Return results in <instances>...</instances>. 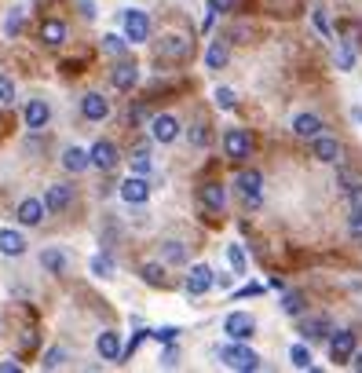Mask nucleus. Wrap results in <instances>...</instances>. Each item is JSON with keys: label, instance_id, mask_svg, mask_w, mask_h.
<instances>
[{"label": "nucleus", "instance_id": "c85d7f7f", "mask_svg": "<svg viewBox=\"0 0 362 373\" xmlns=\"http://www.w3.org/2000/svg\"><path fill=\"white\" fill-rule=\"evenodd\" d=\"M92 274H95V279H113V260H110L106 253H95L92 256Z\"/></svg>", "mask_w": 362, "mask_h": 373}, {"label": "nucleus", "instance_id": "58836bf2", "mask_svg": "<svg viewBox=\"0 0 362 373\" xmlns=\"http://www.w3.org/2000/svg\"><path fill=\"white\" fill-rule=\"evenodd\" d=\"M348 205H351V213H362V183L348 187Z\"/></svg>", "mask_w": 362, "mask_h": 373}, {"label": "nucleus", "instance_id": "393cba45", "mask_svg": "<svg viewBox=\"0 0 362 373\" xmlns=\"http://www.w3.org/2000/svg\"><path fill=\"white\" fill-rule=\"evenodd\" d=\"M205 66H209V70H223V66H227V44H223V41H212V44H209Z\"/></svg>", "mask_w": 362, "mask_h": 373}, {"label": "nucleus", "instance_id": "a211bd4d", "mask_svg": "<svg viewBox=\"0 0 362 373\" xmlns=\"http://www.w3.org/2000/svg\"><path fill=\"white\" fill-rule=\"evenodd\" d=\"M48 118H52V110H48V103H41V99H29V103L22 106V121H26V128H44Z\"/></svg>", "mask_w": 362, "mask_h": 373}, {"label": "nucleus", "instance_id": "79ce46f5", "mask_svg": "<svg viewBox=\"0 0 362 373\" xmlns=\"http://www.w3.org/2000/svg\"><path fill=\"white\" fill-rule=\"evenodd\" d=\"M337 62H340V70H351V66H355V52H351V48H340Z\"/></svg>", "mask_w": 362, "mask_h": 373}, {"label": "nucleus", "instance_id": "4be33fe9", "mask_svg": "<svg viewBox=\"0 0 362 373\" xmlns=\"http://www.w3.org/2000/svg\"><path fill=\"white\" fill-rule=\"evenodd\" d=\"M41 267L52 271V274H62L66 267H70V256H66L62 249H55V246H48V249L41 253Z\"/></svg>", "mask_w": 362, "mask_h": 373}, {"label": "nucleus", "instance_id": "5701e85b", "mask_svg": "<svg viewBox=\"0 0 362 373\" xmlns=\"http://www.w3.org/2000/svg\"><path fill=\"white\" fill-rule=\"evenodd\" d=\"M202 205L212 209V213H220V209L227 205V190H223L220 183H205V187H202Z\"/></svg>", "mask_w": 362, "mask_h": 373}, {"label": "nucleus", "instance_id": "c756f323", "mask_svg": "<svg viewBox=\"0 0 362 373\" xmlns=\"http://www.w3.org/2000/svg\"><path fill=\"white\" fill-rule=\"evenodd\" d=\"M22 19H26V8H11V11H8V22H4V34H8V37H19Z\"/></svg>", "mask_w": 362, "mask_h": 373}, {"label": "nucleus", "instance_id": "b1692460", "mask_svg": "<svg viewBox=\"0 0 362 373\" xmlns=\"http://www.w3.org/2000/svg\"><path fill=\"white\" fill-rule=\"evenodd\" d=\"M300 333H304V340H322V337H329V318H326V315L307 318Z\"/></svg>", "mask_w": 362, "mask_h": 373}, {"label": "nucleus", "instance_id": "3c124183", "mask_svg": "<svg viewBox=\"0 0 362 373\" xmlns=\"http://www.w3.org/2000/svg\"><path fill=\"white\" fill-rule=\"evenodd\" d=\"M355 121L362 125V106H355Z\"/></svg>", "mask_w": 362, "mask_h": 373}, {"label": "nucleus", "instance_id": "ddd939ff", "mask_svg": "<svg viewBox=\"0 0 362 373\" xmlns=\"http://www.w3.org/2000/svg\"><path fill=\"white\" fill-rule=\"evenodd\" d=\"M95 351L103 355L106 363H118L121 355H125V348H121V337L113 333V330H103V333H99V340H95Z\"/></svg>", "mask_w": 362, "mask_h": 373}, {"label": "nucleus", "instance_id": "f03ea898", "mask_svg": "<svg viewBox=\"0 0 362 373\" xmlns=\"http://www.w3.org/2000/svg\"><path fill=\"white\" fill-rule=\"evenodd\" d=\"M121 19H125V37H128V44H146V37H151V19H146V11L128 8Z\"/></svg>", "mask_w": 362, "mask_h": 373}, {"label": "nucleus", "instance_id": "de8ad7c7", "mask_svg": "<svg viewBox=\"0 0 362 373\" xmlns=\"http://www.w3.org/2000/svg\"><path fill=\"white\" fill-rule=\"evenodd\" d=\"M260 293H263V286H256V282H249V286L238 289V297H260Z\"/></svg>", "mask_w": 362, "mask_h": 373}, {"label": "nucleus", "instance_id": "a19ab883", "mask_svg": "<svg viewBox=\"0 0 362 373\" xmlns=\"http://www.w3.org/2000/svg\"><path fill=\"white\" fill-rule=\"evenodd\" d=\"M348 234H351L355 241H362V213H351V220H348Z\"/></svg>", "mask_w": 362, "mask_h": 373}, {"label": "nucleus", "instance_id": "bb28decb", "mask_svg": "<svg viewBox=\"0 0 362 373\" xmlns=\"http://www.w3.org/2000/svg\"><path fill=\"white\" fill-rule=\"evenodd\" d=\"M161 256H165V264H187V246L183 241H165L161 246Z\"/></svg>", "mask_w": 362, "mask_h": 373}, {"label": "nucleus", "instance_id": "473e14b6", "mask_svg": "<svg viewBox=\"0 0 362 373\" xmlns=\"http://www.w3.org/2000/svg\"><path fill=\"white\" fill-rule=\"evenodd\" d=\"M143 282L165 286V267H161V264H143Z\"/></svg>", "mask_w": 362, "mask_h": 373}, {"label": "nucleus", "instance_id": "412c9836", "mask_svg": "<svg viewBox=\"0 0 362 373\" xmlns=\"http://www.w3.org/2000/svg\"><path fill=\"white\" fill-rule=\"evenodd\" d=\"M88 165H92V154H85L81 147H66V150H62V169H66V172L77 176V172H85Z\"/></svg>", "mask_w": 362, "mask_h": 373}, {"label": "nucleus", "instance_id": "dca6fc26", "mask_svg": "<svg viewBox=\"0 0 362 373\" xmlns=\"http://www.w3.org/2000/svg\"><path fill=\"white\" fill-rule=\"evenodd\" d=\"M19 223L22 227H41L44 223V202L41 198H26V202H19Z\"/></svg>", "mask_w": 362, "mask_h": 373}, {"label": "nucleus", "instance_id": "e433bc0d", "mask_svg": "<svg viewBox=\"0 0 362 373\" xmlns=\"http://www.w3.org/2000/svg\"><path fill=\"white\" fill-rule=\"evenodd\" d=\"M15 103V80L11 77H0V106Z\"/></svg>", "mask_w": 362, "mask_h": 373}, {"label": "nucleus", "instance_id": "a18cd8bd", "mask_svg": "<svg viewBox=\"0 0 362 373\" xmlns=\"http://www.w3.org/2000/svg\"><path fill=\"white\" fill-rule=\"evenodd\" d=\"M151 337H158V340H165V344H169V340L179 337V330H176V326H161V330H154Z\"/></svg>", "mask_w": 362, "mask_h": 373}, {"label": "nucleus", "instance_id": "09e8293b", "mask_svg": "<svg viewBox=\"0 0 362 373\" xmlns=\"http://www.w3.org/2000/svg\"><path fill=\"white\" fill-rule=\"evenodd\" d=\"M0 370H4V373H22V366L15 363V359H4V363H0Z\"/></svg>", "mask_w": 362, "mask_h": 373}, {"label": "nucleus", "instance_id": "c9c22d12", "mask_svg": "<svg viewBox=\"0 0 362 373\" xmlns=\"http://www.w3.org/2000/svg\"><path fill=\"white\" fill-rule=\"evenodd\" d=\"M212 99H216V106L220 110H235V92H230V88H216V92H212Z\"/></svg>", "mask_w": 362, "mask_h": 373}, {"label": "nucleus", "instance_id": "49530a36", "mask_svg": "<svg viewBox=\"0 0 362 373\" xmlns=\"http://www.w3.org/2000/svg\"><path fill=\"white\" fill-rule=\"evenodd\" d=\"M230 8H235V0H209V11H216V15H223Z\"/></svg>", "mask_w": 362, "mask_h": 373}, {"label": "nucleus", "instance_id": "ea45409f", "mask_svg": "<svg viewBox=\"0 0 362 373\" xmlns=\"http://www.w3.org/2000/svg\"><path fill=\"white\" fill-rule=\"evenodd\" d=\"M190 143H194V147H205V143H209V128L205 125H194L190 128Z\"/></svg>", "mask_w": 362, "mask_h": 373}, {"label": "nucleus", "instance_id": "4468645a", "mask_svg": "<svg viewBox=\"0 0 362 373\" xmlns=\"http://www.w3.org/2000/svg\"><path fill=\"white\" fill-rule=\"evenodd\" d=\"M121 198H125L128 205H143L146 198H151V187H146L143 176H128V180L121 183Z\"/></svg>", "mask_w": 362, "mask_h": 373}, {"label": "nucleus", "instance_id": "cd10ccee", "mask_svg": "<svg viewBox=\"0 0 362 373\" xmlns=\"http://www.w3.org/2000/svg\"><path fill=\"white\" fill-rule=\"evenodd\" d=\"M151 169H154L151 150H146V147H136V154H132V172H136V176H151Z\"/></svg>", "mask_w": 362, "mask_h": 373}, {"label": "nucleus", "instance_id": "7c9ffc66", "mask_svg": "<svg viewBox=\"0 0 362 373\" xmlns=\"http://www.w3.org/2000/svg\"><path fill=\"white\" fill-rule=\"evenodd\" d=\"M289 363H293L296 370H311V351H307L304 344H293V348H289Z\"/></svg>", "mask_w": 362, "mask_h": 373}, {"label": "nucleus", "instance_id": "39448f33", "mask_svg": "<svg viewBox=\"0 0 362 373\" xmlns=\"http://www.w3.org/2000/svg\"><path fill=\"white\" fill-rule=\"evenodd\" d=\"M235 187L242 190V198H245V205H260V187H263V176L256 172V169H242L238 172V180H235Z\"/></svg>", "mask_w": 362, "mask_h": 373}, {"label": "nucleus", "instance_id": "423d86ee", "mask_svg": "<svg viewBox=\"0 0 362 373\" xmlns=\"http://www.w3.org/2000/svg\"><path fill=\"white\" fill-rule=\"evenodd\" d=\"M329 355H333V363H351L355 355V333L351 330H337L329 337Z\"/></svg>", "mask_w": 362, "mask_h": 373}, {"label": "nucleus", "instance_id": "1a4fd4ad", "mask_svg": "<svg viewBox=\"0 0 362 373\" xmlns=\"http://www.w3.org/2000/svg\"><path fill=\"white\" fill-rule=\"evenodd\" d=\"M311 157H319V161H326V165H333V161H340V143L333 139V136H315L311 139Z\"/></svg>", "mask_w": 362, "mask_h": 373}, {"label": "nucleus", "instance_id": "0eeeda50", "mask_svg": "<svg viewBox=\"0 0 362 373\" xmlns=\"http://www.w3.org/2000/svg\"><path fill=\"white\" fill-rule=\"evenodd\" d=\"M212 282H216L212 267L209 264H194L190 274H187V293L190 297H202V293H209V289H212Z\"/></svg>", "mask_w": 362, "mask_h": 373}, {"label": "nucleus", "instance_id": "f257e3e1", "mask_svg": "<svg viewBox=\"0 0 362 373\" xmlns=\"http://www.w3.org/2000/svg\"><path fill=\"white\" fill-rule=\"evenodd\" d=\"M220 359H223V366H230V370H245V373L260 370V355L249 351V348H242V344H227V348H220Z\"/></svg>", "mask_w": 362, "mask_h": 373}, {"label": "nucleus", "instance_id": "aec40b11", "mask_svg": "<svg viewBox=\"0 0 362 373\" xmlns=\"http://www.w3.org/2000/svg\"><path fill=\"white\" fill-rule=\"evenodd\" d=\"M293 132L300 139H315L322 132V121L315 118V113H296V118H293Z\"/></svg>", "mask_w": 362, "mask_h": 373}, {"label": "nucleus", "instance_id": "2f4dec72", "mask_svg": "<svg viewBox=\"0 0 362 373\" xmlns=\"http://www.w3.org/2000/svg\"><path fill=\"white\" fill-rule=\"evenodd\" d=\"M125 48H128V37H118V34L103 37V52H110V55H125Z\"/></svg>", "mask_w": 362, "mask_h": 373}, {"label": "nucleus", "instance_id": "a878e982", "mask_svg": "<svg viewBox=\"0 0 362 373\" xmlns=\"http://www.w3.org/2000/svg\"><path fill=\"white\" fill-rule=\"evenodd\" d=\"M41 41H44V44H62V41H66V22L48 19V22L41 26Z\"/></svg>", "mask_w": 362, "mask_h": 373}, {"label": "nucleus", "instance_id": "c03bdc74", "mask_svg": "<svg viewBox=\"0 0 362 373\" xmlns=\"http://www.w3.org/2000/svg\"><path fill=\"white\" fill-rule=\"evenodd\" d=\"M176 363H179V348H172V340H169V348L161 355V366H176Z\"/></svg>", "mask_w": 362, "mask_h": 373}, {"label": "nucleus", "instance_id": "f704fd0d", "mask_svg": "<svg viewBox=\"0 0 362 373\" xmlns=\"http://www.w3.org/2000/svg\"><path fill=\"white\" fill-rule=\"evenodd\" d=\"M227 260H230V267H235V274H245V253H242V246H227Z\"/></svg>", "mask_w": 362, "mask_h": 373}, {"label": "nucleus", "instance_id": "4c0bfd02", "mask_svg": "<svg viewBox=\"0 0 362 373\" xmlns=\"http://www.w3.org/2000/svg\"><path fill=\"white\" fill-rule=\"evenodd\" d=\"M62 363H66V351H62V348H52V351L44 355V363H41V366H44V370H59Z\"/></svg>", "mask_w": 362, "mask_h": 373}, {"label": "nucleus", "instance_id": "9b49d317", "mask_svg": "<svg viewBox=\"0 0 362 373\" xmlns=\"http://www.w3.org/2000/svg\"><path fill=\"white\" fill-rule=\"evenodd\" d=\"M151 136H154L158 143H176V136H179V121L172 118V113H158V118L151 121Z\"/></svg>", "mask_w": 362, "mask_h": 373}, {"label": "nucleus", "instance_id": "f3484780", "mask_svg": "<svg viewBox=\"0 0 362 373\" xmlns=\"http://www.w3.org/2000/svg\"><path fill=\"white\" fill-rule=\"evenodd\" d=\"M110 80H113V88H118V92H132V88H136V80H139L136 62H118L113 73H110Z\"/></svg>", "mask_w": 362, "mask_h": 373}, {"label": "nucleus", "instance_id": "6ab92c4d", "mask_svg": "<svg viewBox=\"0 0 362 373\" xmlns=\"http://www.w3.org/2000/svg\"><path fill=\"white\" fill-rule=\"evenodd\" d=\"M0 253L4 256H22L26 253V238L11 227H0Z\"/></svg>", "mask_w": 362, "mask_h": 373}, {"label": "nucleus", "instance_id": "9d476101", "mask_svg": "<svg viewBox=\"0 0 362 373\" xmlns=\"http://www.w3.org/2000/svg\"><path fill=\"white\" fill-rule=\"evenodd\" d=\"M92 165L95 169H103V172H110L113 165H118V147H113L110 139H99V143H92Z\"/></svg>", "mask_w": 362, "mask_h": 373}, {"label": "nucleus", "instance_id": "2eb2a0df", "mask_svg": "<svg viewBox=\"0 0 362 373\" xmlns=\"http://www.w3.org/2000/svg\"><path fill=\"white\" fill-rule=\"evenodd\" d=\"M81 113H85L88 121H106L110 118V103L99 92H88L85 99H81Z\"/></svg>", "mask_w": 362, "mask_h": 373}, {"label": "nucleus", "instance_id": "7ed1b4c3", "mask_svg": "<svg viewBox=\"0 0 362 373\" xmlns=\"http://www.w3.org/2000/svg\"><path fill=\"white\" fill-rule=\"evenodd\" d=\"M223 330L230 333V340H249L256 333V318L249 311H230L223 318Z\"/></svg>", "mask_w": 362, "mask_h": 373}, {"label": "nucleus", "instance_id": "20e7f679", "mask_svg": "<svg viewBox=\"0 0 362 373\" xmlns=\"http://www.w3.org/2000/svg\"><path fill=\"white\" fill-rule=\"evenodd\" d=\"M249 150H253V143H249V136H245V128H227L223 132V154L230 161H242V157H249Z\"/></svg>", "mask_w": 362, "mask_h": 373}, {"label": "nucleus", "instance_id": "6e6552de", "mask_svg": "<svg viewBox=\"0 0 362 373\" xmlns=\"http://www.w3.org/2000/svg\"><path fill=\"white\" fill-rule=\"evenodd\" d=\"M190 55V41L179 37V34H169L158 41V59H187Z\"/></svg>", "mask_w": 362, "mask_h": 373}, {"label": "nucleus", "instance_id": "72a5a7b5", "mask_svg": "<svg viewBox=\"0 0 362 373\" xmlns=\"http://www.w3.org/2000/svg\"><path fill=\"white\" fill-rule=\"evenodd\" d=\"M282 311H286V315H300V311H304V297H300V293H286V297H282Z\"/></svg>", "mask_w": 362, "mask_h": 373}, {"label": "nucleus", "instance_id": "8fccbe9b", "mask_svg": "<svg viewBox=\"0 0 362 373\" xmlns=\"http://www.w3.org/2000/svg\"><path fill=\"white\" fill-rule=\"evenodd\" d=\"M351 366H355V370H362V351H355V355H351Z\"/></svg>", "mask_w": 362, "mask_h": 373}, {"label": "nucleus", "instance_id": "f8f14e48", "mask_svg": "<svg viewBox=\"0 0 362 373\" xmlns=\"http://www.w3.org/2000/svg\"><path fill=\"white\" fill-rule=\"evenodd\" d=\"M70 202H74L70 183H52V187L44 190V209H52V213H62V209H70Z\"/></svg>", "mask_w": 362, "mask_h": 373}, {"label": "nucleus", "instance_id": "37998d69", "mask_svg": "<svg viewBox=\"0 0 362 373\" xmlns=\"http://www.w3.org/2000/svg\"><path fill=\"white\" fill-rule=\"evenodd\" d=\"M311 19H315V29L322 37H329V22H326V11L322 8H315V15H311Z\"/></svg>", "mask_w": 362, "mask_h": 373}]
</instances>
